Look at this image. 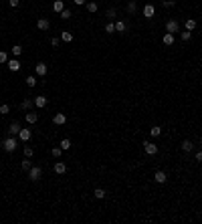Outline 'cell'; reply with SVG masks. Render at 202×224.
Instances as JSON below:
<instances>
[{
    "label": "cell",
    "mask_w": 202,
    "mask_h": 224,
    "mask_svg": "<svg viewBox=\"0 0 202 224\" xmlns=\"http://www.w3.org/2000/svg\"><path fill=\"white\" fill-rule=\"evenodd\" d=\"M2 148H4V152H8V153H12L16 148H18V139H16L14 135H8L6 139H2Z\"/></svg>",
    "instance_id": "cell-1"
},
{
    "label": "cell",
    "mask_w": 202,
    "mask_h": 224,
    "mask_svg": "<svg viewBox=\"0 0 202 224\" xmlns=\"http://www.w3.org/2000/svg\"><path fill=\"white\" fill-rule=\"evenodd\" d=\"M41 176H42V170L38 166H32L31 170H28V180H31V182H38Z\"/></svg>",
    "instance_id": "cell-2"
},
{
    "label": "cell",
    "mask_w": 202,
    "mask_h": 224,
    "mask_svg": "<svg viewBox=\"0 0 202 224\" xmlns=\"http://www.w3.org/2000/svg\"><path fill=\"white\" fill-rule=\"evenodd\" d=\"M166 32H172V34L180 32V22L176 18H170L168 22H166Z\"/></svg>",
    "instance_id": "cell-3"
},
{
    "label": "cell",
    "mask_w": 202,
    "mask_h": 224,
    "mask_svg": "<svg viewBox=\"0 0 202 224\" xmlns=\"http://www.w3.org/2000/svg\"><path fill=\"white\" fill-rule=\"evenodd\" d=\"M144 152L148 153V156H156L158 153V145L152 144V141H144Z\"/></svg>",
    "instance_id": "cell-4"
},
{
    "label": "cell",
    "mask_w": 202,
    "mask_h": 224,
    "mask_svg": "<svg viewBox=\"0 0 202 224\" xmlns=\"http://www.w3.org/2000/svg\"><path fill=\"white\" fill-rule=\"evenodd\" d=\"M141 12H144V16L150 20L154 14H156V6H154V4H145V6H144V10H141Z\"/></svg>",
    "instance_id": "cell-5"
},
{
    "label": "cell",
    "mask_w": 202,
    "mask_h": 224,
    "mask_svg": "<svg viewBox=\"0 0 202 224\" xmlns=\"http://www.w3.org/2000/svg\"><path fill=\"white\" fill-rule=\"evenodd\" d=\"M154 180H156L158 184H166V182H168V176H166L164 170H158L156 174H154Z\"/></svg>",
    "instance_id": "cell-6"
},
{
    "label": "cell",
    "mask_w": 202,
    "mask_h": 224,
    "mask_svg": "<svg viewBox=\"0 0 202 224\" xmlns=\"http://www.w3.org/2000/svg\"><path fill=\"white\" fill-rule=\"evenodd\" d=\"M53 123L55 125H65L67 123V115L65 113H55L53 115Z\"/></svg>",
    "instance_id": "cell-7"
},
{
    "label": "cell",
    "mask_w": 202,
    "mask_h": 224,
    "mask_svg": "<svg viewBox=\"0 0 202 224\" xmlns=\"http://www.w3.org/2000/svg\"><path fill=\"white\" fill-rule=\"evenodd\" d=\"M20 129H22V127H20V123L18 121H12L10 123V127H8V135H18V133H20Z\"/></svg>",
    "instance_id": "cell-8"
},
{
    "label": "cell",
    "mask_w": 202,
    "mask_h": 224,
    "mask_svg": "<svg viewBox=\"0 0 202 224\" xmlns=\"http://www.w3.org/2000/svg\"><path fill=\"white\" fill-rule=\"evenodd\" d=\"M37 28H38V31H49V28H51L49 18H38L37 20Z\"/></svg>",
    "instance_id": "cell-9"
},
{
    "label": "cell",
    "mask_w": 202,
    "mask_h": 224,
    "mask_svg": "<svg viewBox=\"0 0 202 224\" xmlns=\"http://www.w3.org/2000/svg\"><path fill=\"white\" fill-rule=\"evenodd\" d=\"M34 71H37V77H45L49 69H47L45 63H37V65H34Z\"/></svg>",
    "instance_id": "cell-10"
},
{
    "label": "cell",
    "mask_w": 202,
    "mask_h": 224,
    "mask_svg": "<svg viewBox=\"0 0 202 224\" xmlns=\"http://www.w3.org/2000/svg\"><path fill=\"white\" fill-rule=\"evenodd\" d=\"M32 101H34V107H37V109H42V107H47V97H45V95L34 97Z\"/></svg>",
    "instance_id": "cell-11"
},
{
    "label": "cell",
    "mask_w": 202,
    "mask_h": 224,
    "mask_svg": "<svg viewBox=\"0 0 202 224\" xmlns=\"http://www.w3.org/2000/svg\"><path fill=\"white\" fill-rule=\"evenodd\" d=\"M53 170H55V174L61 176V174H65V172H67V163H65V162H57V163L53 166Z\"/></svg>",
    "instance_id": "cell-12"
},
{
    "label": "cell",
    "mask_w": 202,
    "mask_h": 224,
    "mask_svg": "<svg viewBox=\"0 0 202 224\" xmlns=\"http://www.w3.org/2000/svg\"><path fill=\"white\" fill-rule=\"evenodd\" d=\"M31 137H32V133H31V129H20V133H18V139L20 141H28V139H31Z\"/></svg>",
    "instance_id": "cell-13"
},
{
    "label": "cell",
    "mask_w": 202,
    "mask_h": 224,
    "mask_svg": "<svg viewBox=\"0 0 202 224\" xmlns=\"http://www.w3.org/2000/svg\"><path fill=\"white\" fill-rule=\"evenodd\" d=\"M126 31H127L126 20H115V32H126Z\"/></svg>",
    "instance_id": "cell-14"
},
{
    "label": "cell",
    "mask_w": 202,
    "mask_h": 224,
    "mask_svg": "<svg viewBox=\"0 0 202 224\" xmlns=\"http://www.w3.org/2000/svg\"><path fill=\"white\" fill-rule=\"evenodd\" d=\"M162 42H164L166 46H172V45H174V34H172V32H166L164 37H162Z\"/></svg>",
    "instance_id": "cell-15"
},
{
    "label": "cell",
    "mask_w": 202,
    "mask_h": 224,
    "mask_svg": "<svg viewBox=\"0 0 202 224\" xmlns=\"http://www.w3.org/2000/svg\"><path fill=\"white\" fill-rule=\"evenodd\" d=\"M53 10L61 14V12L65 10V2H63V0H55V2H53Z\"/></svg>",
    "instance_id": "cell-16"
},
{
    "label": "cell",
    "mask_w": 202,
    "mask_h": 224,
    "mask_svg": "<svg viewBox=\"0 0 202 224\" xmlns=\"http://www.w3.org/2000/svg\"><path fill=\"white\" fill-rule=\"evenodd\" d=\"M192 149H194V144H192L190 139H184V141H182V152L188 153V152H192Z\"/></svg>",
    "instance_id": "cell-17"
},
{
    "label": "cell",
    "mask_w": 202,
    "mask_h": 224,
    "mask_svg": "<svg viewBox=\"0 0 202 224\" xmlns=\"http://www.w3.org/2000/svg\"><path fill=\"white\" fill-rule=\"evenodd\" d=\"M6 65H8V69H10V71H18V69H20V61H18V59H10Z\"/></svg>",
    "instance_id": "cell-18"
},
{
    "label": "cell",
    "mask_w": 202,
    "mask_h": 224,
    "mask_svg": "<svg viewBox=\"0 0 202 224\" xmlns=\"http://www.w3.org/2000/svg\"><path fill=\"white\" fill-rule=\"evenodd\" d=\"M61 41H63V42H71V41H73V32L63 31V32H61Z\"/></svg>",
    "instance_id": "cell-19"
},
{
    "label": "cell",
    "mask_w": 202,
    "mask_h": 224,
    "mask_svg": "<svg viewBox=\"0 0 202 224\" xmlns=\"http://www.w3.org/2000/svg\"><path fill=\"white\" fill-rule=\"evenodd\" d=\"M135 10H137V2H135V0H130V2H127V12L134 14Z\"/></svg>",
    "instance_id": "cell-20"
},
{
    "label": "cell",
    "mask_w": 202,
    "mask_h": 224,
    "mask_svg": "<svg viewBox=\"0 0 202 224\" xmlns=\"http://www.w3.org/2000/svg\"><path fill=\"white\" fill-rule=\"evenodd\" d=\"M150 135H152V137H158V135H162V127H160V125H154L152 129H150Z\"/></svg>",
    "instance_id": "cell-21"
},
{
    "label": "cell",
    "mask_w": 202,
    "mask_h": 224,
    "mask_svg": "<svg viewBox=\"0 0 202 224\" xmlns=\"http://www.w3.org/2000/svg\"><path fill=\"white\" fill-rule=\"evenodd\" d=\"M93 196H95L97 200H103V198H105V190H103V188H95V192H93Z\"/></svg>",
    "instance_id": "cell-22"
},
{
    "label": "cell",
    "mask_w": 202,
    "mask_h": 224,
    "mask_svg": "<svg viewBox=\"0 0 202 224\" xmlns=\"http://www.w3.org/2000/svg\"><path fill=\"white\" fill-rule=\"evenodd\" d=\"M27 121L31 123V125H32V123H37L38 121V113H27Z\"/></svg>",
    "instance_id": "cell-23"
},
{
    "label": "cell",
    "mask_w": 202,
    "mask_h": 224,
    "mask_svg": "<svg viewBox=\"0 0 202 224\" xmlns=\"http://www.w3.org/2000/svg\"><path fill=\"white\" fill-rule=\"evenodd\" d=\"M34 105V101H32V99H24V101L22 103H20V107H22V109L24 111H27V109H31V107Z\"/></svg>",
    "instance_id": "cell-24"
},
{
    "label": "cell",
    "mask_w": 202,
    "mask_h": 224,
    "mask_svg": "<svg viewBox=\"0 0 202 224\" xmlns=\"http://www.w3.org/2000/svg\"><path fill=\"white\" fill-rule=\"evenodd\" d=\"M103 31H105L107 34H113V32H115V22H107V24H105V28H103Z\"/></svg>",
    "instance_id": "cell-25"
},
{
    "label": "cell",
    "mask_w": 202,
    "mask_h": 224,
    "mask_svg": "<svg viewBox=\"0 0 202 224\" xmlns=\"http://www.w3.org/2000/svg\"><path fill=\"white\" fill-rule=\"evenodd\" d=\"M196 28V20L194 18H188L186 20V31H194Z\"/></svg>",
    "instance_id": "cell-26"
},
{
    "label": "cell",
    "mask_w": 202,
    "mask_h": 224,
    "mask_svg": "<svg viewBox=\"0 0 202 224\" xmlns=\"http://www.w3.org/2000/svg\"><path fill=\"white\" fill-rule=\"evenodd\" d=\"M24 81H27V85H28V87H34V85H37V77H34V75H28Z\"/></svg>",
    "instance_id": "cell-27"
},
{
    "label": "cell",
    "mask_w": 202,
    "mask_h": 224,
    "mask_svg": "<svg viewBox=\"0 0 202 224\" xmlns=\"http://www.w3.org/2000/svg\"><path fill=\"white\" fill-rule=\"evenodd\" d=\"M59 145H61L63 152H67V149L71 148V139H61V144H59Z\"/></svg>",
    "instance_id": "cell-28"
},
{
    "label": "cell",
    "mask_w": 202,
    "mask_h": 224,
    "mask_svg": "<svg viewBox=\"0 0 202 224\" xmlns=\"http://www.w3.org/2000/svg\"><path fill=\"white\" fill-rule=\"evenodd\" d=\"M51 153H53V158H57V160H59V158H61V153H63L61 145H59V148H53V149H51Z\"/></svg>",
    "instance_id": "cell-29"
},
{
    "label": "cell",
    "mask_w": 202,
    "mask_h": 224,
    "mask_svg": "<svg viewBox=\"0 0 202 224\" xmlns=\"http://www.w3.org/2000/svg\"><path fill=\"white\" fill-rule=\"evenodd\" d=\"M8 63V53L6 51H0V65H6Z\"/></svg>",
    "instance_id": "cell-30"
},
{
    "label": "cell",
    "mask_w": 202,
    "mask_h": 224,
    "mask_svg": "<svg viewBox=\"0 0 202 224\" xmlns=\"http://www.w3.org/2000/svg\"><path fill=\"white\" fill-rule=\"evenodd\" d=\"M20 168H22V170H31V168H32V163H31V160H28V158H27V160H24V162H20Z\"/></svg>",
    "instance_id": "cell-31"
},
{
    "label": "cell",
    "mask_w": 202,
    "mask_h": 224,
    "mask_svg": "<svg viewBox=\"0 0 202 224\" xmlns=\"http://www.w3.org/2000/svg\"><path fill=\"white\" fill-rule=\"evenodd\" d=\"M20 53H22V46H20V45L12 46V55H14V57H20Z\"/></svg>",
    "instance_id": "cell-32"
},
{
    "label": "cell",
    "mask_w": 202,
    "mask_h": 224,
    "mask_svg": "<svg viewBox=\"0 0 202 224\" xmlns=\"http://www.w3.org/2000/svg\"><path fill=\"white\" fill-rule=\"evenodd\" d=\"M105 14H107V18H115V14H117V10H115V8L111 6V8H107V12H105Z\"/></svg>",
    "instance_id": "cell-33"
},
{
    "label": "cell",
    "mask_w": 202,
    "mask_h": 224,
    "mask_svg": "<svg viewBox=\"0 0 202 224\" xmlns=\"http://www.w3.org/2000/svg\"><path fill=\"white\" fill-rule=\"evenodd\" d=\"M97 8H99V6H97V2H87V10L89 12H97Z\"/></svg>",
    "instance_id": "cell-34"
},
{
    "label": "cell",
    "mask_w": 202,
    "mask_h": 224,
    "mask_svg": "<svg viewBox=\"0 0 202 224\" xmlns=\"http://www.w3.org/2000/svg\"><path fill=\"white\" fill-rule=\"evenodd\" d=\"M71 16H73V12H71V10H67V8H65V10L61 12V18H63V20H69Z\"/></svg>",
    "instance_id": "cell-35"
},
{
    "label": "cell",
    "mask_w": 202,
    "mask_h": 224,
    "mask_svg": "<svg viewBox=\"0 0 202 224\" xmlns=\"http://www.w3.org/2000/svg\"><path fill=\"white\" fill-rule=\"evenodd\" d=\"M176 4V0H162V6L164 8H172Z\"/></svg>",
    "instance_id": "cell-36"
},
{
    "label": "cell",
    "mask_w": 202,
    "mask_h": 224,
    "mask_svg": "<svg viewBox=\"0 0 202 224\" xmlns=\"http://www.w3.org/2000/svg\"><path fill=\"white\" fill-rule=\"evenodd\" d=\"M180 37H182V41H190L192 31H184V32H180Z\"/></svg>",
    "instance_id": "cell-37"
},
{
    "label": "cell",
    "mask_w": 202,
    "mask_h": 224,
    "mask_svg": "<svg viewBox=\"0 0 202 224\" xmlns=\"http://www.w3.org/2000/svg\"><path fill=\"white\" fill-rule=\"evenodd\" d=\"M0 113H2V115L10 113V105H6V103H4V105H0Z\"/></svg>",
    "instance_id": "cell-38"
},
{
    "label": "cell",
    "mask_w": 202,
    "mask_h": 224,
    "mask_svg": "<svg viewBox=\"0 0 202 224\" xmlns=\"http://www.w3.org/2000/svg\"><path fill=\"white\" fill-rule=\"evenodd\" d=\"M51 45H53V46H59V45H61V37H53V38H51Z\"/></svg>",
    "instance_id": "cell-39"
},
{
    "label": "cell",
    "mask_w": 202,
    "mask_h": 224,
    "mask_svg": "<svg viewBox=\"0 0 202 224\" xmlns=\"http://www.w3.org/2000/svg\"><path fill=\"white\" fill-rule=\"evenodd\" d=\"M32 153H34V149L27 145V148H24V156H27V158H32Z\"/></svg>",
    "instance_id": "cell-40"
},
{
    "label": "cell",
    "mask_w": 202,
    "mask_h": 224,
    "mask_svg": "<svg viewBox=\"0 0 202 224\" xmlns=\"http://www.w3.org/2000/svg\"><path fill=\"white\" fill-rule=\"evenodd\" d=\"M196 162L202 163V149H198V152H196Z\"/></svg>",
    "instance_id": "cell-41"
},
{
    "label": "cell",
    "mask_w": 202,
    "mask_h": 224,
    "mask_svg": "<svg viewBox=\"0 0 202 224\" xmlns=\"http://www.w3.org/2000/svg\"><path fill=\"white\" fill-rule=\"evenodd\" d=\"M18 4H20V0H10V6H12V8H16Z\"/></svg>",
    "instance_id": "cell-42"
},
{
    "label": "cell",
    "mask_w": 202,
    "mask_h": 224,
    "mask_svg": "<svg viewBox=\"0 0 202 224\" xmlns=\"http://www.w3.org/2000/svg\"><path fill=\"white\" fill-rule=\"evenodd\" d=\"M73 2H75L77 6H83V4H85V0H73Z\"/></svg>",
    "instance_id": "cell-43"
},
{
    "label": "cell",
    "mask_w": 202,
    "mask_h": 224,
    "mask_svg": "<svg viewBox=\"0 0 202 224\" xmlns=\"http://www.w3.org/2000/svg\"><path fill=\"white\" fill-rule=\"evenodd\" d=\"M200 148H202V139H200Z\"/></svg>",
    "instance_id": "cell-44"
},
{
    "label": "cell",
    "mask_w": 202,
    "mask_h": 224,
    "mask_svg": "<svg viewBox=\"0 0 202 224\" xmlns=\"http://www.w3.org/2000/svg\"><path fill=\"white\" fill-rule=\"evenodd\" d=\"M176 2H180V0H176Z\"/></svg>",
    "instance_id": "cell-45"
}]
</instances>
